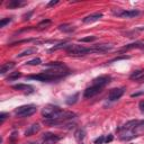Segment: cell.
<instances>
[{
  "mask_svg": "<svg viewBox=\"0 0 144 144\" xmlns=\"http://www.w3.org/2000/svg\"><path fill=\"white\" fill-rule=\"evenodd\" d=\"M86 136V131L83 128H80L78 129L76 132V138L78 140V141H81V140H83Z\"/></svg>",
  "mask_w": 144,
  "mask_h": 144,
  "instance_id": "cell-20",
  "label": "cell"
},
{
  "mask_svg": "<svg viewBox=\"0 0 144 144\" xmlns=\"http://www.w3.org/2000/svg\"><path fill=\"white\" fill-rule=\"evenodd\" d=\"M140 126H144V121H129L127 122L123 127L118 128V131L121 129H125V131H132V129H135Z\"/></svg>",
  "mask_w": 144,
  "mask_h": 144,
  "instance_id": "cell-5",
  "label": "cell"
},
{
  "mask_svg": "<svg viewBox=\"0 0 144 144\" xmlns=\"http://www.w3.org/2000/svg\"><path fill=\"white\" fill-rule=\"evenodd\" d=\"M44 68L50 69V70H65L67 67L62 62H51V63L44 64Z\"/></svg>",
  "mask_w": 144,
  "mask_h": 144,
  "instance_id": "cell-11",
  "label": "cell"
},
{
  "mask_svg": "<svg viewBox=\"0 0 144 144\" xmlns=\"http://www.w3.org/2000/svg\"><path fill=\"white\" fill-rule=\"evenodd\" d=\"M101 14L100 12H96V14H92V15H89L87 16L86 18H83V23L86 24H89V23H94V21L98 20V19H100L101 18Z\"/></svg>",
  "mask_w": 144,
  "mask_h": 144,
  "instance_id": "cell-13",
  "label": "cell"
},
{
  "mask_svg": "<svg viewBox=\"0 0 144 144\" xmlns=\"http://www.w3.org/2000/svg\"><path fill=\"white\" fill-rule=\"evenodd\" d=\"M105 136H99L98 138H96V141H95V144H103L105 142Z\"/></svg>",
  "mask_w": 144,
  "mask_h": 144,
  "instance_id": "cell-30",
  "label": "cell"
},
{
  "mask_svg": "<svg viewBox=\"0 0 144 144\" xmlns=\"http://www.w3.org/2000/svg\"><path fill=\"white\" fill-rule=\"evenodd\" d=\"M59 29L62 30V32H67V33H70V32H73L74 30V27L70 26V25H60L59 26Z\"/></svg>",
  "mask_w": 144,
  "mask_h": 144,
  "instance_id": "cell-22",
  "label": "cell"
},
{
  "mask_svg": "<svg viewBox=\"0 0 144 144\" xmlns=\"http://www.w3.org/2000/svg\"><path fill=\"white\" fill-rule=\"evenodd\" d=\"M112 48H113V45L110 44H97L91 47L92 53H105V52H108Z\"/></svg>",
  "mask_w": 144,
  "mask_h": 144,
  "instance_id": "cell-7",
  "label": "cell"
},
{
  "mask_svg": "<svg viewBox=\"0 0 144 144\" xmlns=\"http://www.w3.org/2000/svg\"><path fill=\"white\" fill-rule=\"evenodd\" d=\"M36 52V48H27V50H25V51H23L21 53H19L18 54V58H23V56H27V55H30V54H33V53H35Z\"/></svg>",
  "mask_w": 144,
  "mask_h": 144,
  "instance_id": "cell-21",
  "label": "cell"
},
{
  "mask_svg": "<svg viewBox=\"0 0 144 144\" xmlns=\"http://www.w3.org/2000/svg\"><path fill=\"white\" fill-rule=\"evenodd\" d=\"M7 116H8V114H6V113L0 114V123H3V122H5V119L7 118Z\"/></svg>",
  "mask_w": 144,
  "mask_h": 144,
  "instance_id": "cell-32",
  "label": "cell"
},
{
  "mask_svg": "<svg viewBox=\"0 0 144 144\" xmlns=\"http://www.w3.org/2000/svg\"><path fill=\"white\" fill-rule=\"evenodd\" d=\"M127 59H129V56H119V58H115V59H113V60H110V61L108 62V63H113V62H116V61H121V60H127Z\"/></svg>",
  "mask_w": 144,
  "mask_h": 144,
  "instance_id": "cell-29",
  "label": "cell"
},
{
  "mask_svg": "<svg viewBox=\"0 0 144 144\" xmlns=\"http://www.w3.org/2000/svg\"><path fill=\"white\" fill-rule=\"evenodd\" d=\"M25 1H21V0H11L7 3V7L8 8H17V7H21L25 5Z\"/></svg>",
  "mask_w": 144,
  "mask_h": 144,
  "instance_id": "cell-15",
  "label": "cell"
},
{
  "mask_svg": "<svg viewBox=\"0 0 144 144\" xmlns=\"http://www.w3.org/2000/svg\"><path fill=\"white\" fill-rule=\"evenodd\" d=\"M33 15V11H29V12H27V14H25V15L23 16V19L24 20H27V19H29V17Z\"/></svg>",
  "mask_w": 144,
  "mask_h": 144,
  "instance_id": "cell-33",
  "label": "cell"
},
{
  "mask_svg": "<svg viewBox=\"0 0 144 144\" xmlns=\"http://www.w3.org/2000/svg\"><path fill=\"white\" fill-rule=\"evenodd\" d=\"M20 77H21L20 72L16 71V72H11V73L9 74V76L6 78V80L7 81H14V80H17L18 78H20Z\"/></svg>",
  "mask_w": 144,
  "mask_h": 144,
  "instance_id": "cell-19",
  "label": "cell"
},
{
  "mask_svg": "<svg viewBox=\"0 0 144 144\" xmlns=\"http://www.w3.org/2000/svg\"><path fill=\"white\" fill-rule=\"evenodd\" d=\"M71 46V44H67L65 42H63V43H60V44H58V45H54L52 48H51V52H53V51H56V50H61V48H67L68 50L69 47Z\"/></svg>",
  "mask_w": 144,
  "mask_h": 144,
  "instance_id": "cell-18",
  "label": "cell"
},
{
  "mask_svg": "<svg viewBox=\"0 0 144 144\" xmlns=\"http://www.w3.org/2000/svg\"><path fill=\"white\" fill-rule=\"evenodd\" d=\"M110 80H112V78L108 76H101V77H98V78H96V79L92 81V83H94V86H99V87H104V86L108 85L109 82H110Z\"/></svg>",
  "mask_w": 144,
  "mask_h": 144,
  "instance_id": "cell-10",
  "label": "cell"
},
{
  "mask_svg": "<svg viewBox=\"0 0 144 144\" xmlns=\"http://www.w3.org/2000/svg\"><path fill=\"white\" fill-rule=\"evenodd\" d=\"M137 47H141V45L138 44V43H134V44H129V45L124 46L123 50H132V48H137Z\"/></svg>",
  "mask_w": 144,
  "mask_h": 144,
  "instance_id": "cell-24",
  "label": "cell"
},
{
  "mask_svg": "<svg viewBox=\"0 0 144 144\" xmlns=\"http://www.w3.org/2000/svg\"><path fill=\"white\" fill-rule=\"evenodd\" d=\"M58 3H59V0H52V1H50V2L47 3L46 8H51V7L55 6V5H58Z\"/></svg>",
  "mask_w": 144,
  "mask_h": 144,
  "instance_id": "cell-31",
  "label": "cell"
},
{
  "mask_svg": "<svg viewBox=\"0 0 144 144\" xmlns=\"http://www.w3.org/2000/svg\"><path fill=\"white\" fill-rule=\"evenodd\" d=\"M27 79H33V80H37V81H42V82H50V81H55V80L61 79L60 77L52 76L48 73H39V74H34V76H28Z\"/></svg>",
  "mask_w": 144,
  "mask_h": 144,
  "instance_id": "cell-3",
  "label": "cell"
},
{
  "mask_svg": "<svg viewBox=\"0 0 144 144\" xmlns=\"http://www.w3.org/2000/svg\"><path fill=\"white\" fill-rule=\"evenodd\" d=\"M12 89H15V90H24V91H27V92H33V87L32 86L23 85V83L12 86Z\"/></svg>",
  "mask_w": 144,
  "mask_h": 144,
  "instance_id": "cell-14",
  "label": "cell"
},
{
  "mask_svg": "<svg viewBox=\"0 0 144 144\" xmlns=\"http://www.w3.org/2000/svg\"><path fill=\"white\" fill-rule=\"evenodd\" d=\"M124 94V88H115V89H112L108 95V99L110 101H115V100L119 99V98L123 96Z\"/></svg>",
  "mask_w": 144,
  "mask_h": 144,
  "instance_id": "cell-8",
  "label": "cell"
},
{
  "mask_svg": "<svg viewBox=\"0 0 144 144\" xmlns=\"http://www.w3.org/2000/svg\"><path fill=\"white\" fill-rule=\"evenodd\" d=\"M78 97H79V94H76V95H73L72 97H69L68 99H67V104H68V105H73V104H76L77 100H78Z\"/></svg>",
  "mask_w": 144,
  "mask_h": 144,
  "instance_id": "cell-23",
  "label": "cell"
},
{
  "mask_svg": "<svg viewBox=\"0 0 144 144\" xmlns=\"http://www.w3.org/2000/svg\"><path fill=\"white\" fill-rule=\"evenodd\" d=\"M140 109H141L142 113H144V100H142L141 103H140Z\"/></svg>",
  "mask_w": 144,
  "mask_h": 144,
  "instance_id": "cell-35",
  "label": "cell"
},
{
  "mask_svg": "<svg viewBox=\"0 0 144 144\" xmlns=\"http://www.w3.org/2000/svg\"><path fill=\"white\" fill-rule=\"evenodd\" d=\"M15 67V63L14 62H8V63H5V64L1 67V69H0V73L1 74H5L6 72H8L10 69H12Z\"/></svg>",
  "mask_w": 144,
  "mask_h": 144,
  "instance_id": "cell-16",
  "label": "cell"
},
{
  "mask_svg": "<svg viewBox=\"0 0 144 144\" xmlns=\"http://www.w3.org/2000/svg\"><path fill=\"white\" fill-rule=\"evenodd\" d=\"M39 129H41V126H39L38 124H33V125H30V126L26 129L25 135L26 136H32V135H34V134H36Z\"/></svg>",
  "mask_w": 144,
  "mask_h": 144,
  "instance_id": "cell-12",
  "label": "cell"
},
{
  "mask_svg": "<svg viewBox=\"0 0 144 144\" xmlns=\"http://www.w3.org/2000/svg\"><path fill=\"white\" fill-rule=\"evenodd\" d=\"M113 140H114V136H113L112 134H109V135L106 137V140H105V142H107V143H109V142H112Z\"/></svg>",
  "mask_w": 144,
  "mask_h": 144,
  "instance_id": "cell-34",
  "label": "cell"
},
{
  "mask_svg": "<svg viewBox=\"0 0 144 144\" xmlns=\"http://www.w3.org/2000/svg\"><path fill=\"white\" fill-rule=\"evenodd\" d=\"M143 76H144V69H142V70H137V71H135V72H133V73L131 74V77H129V79L138 80V79H141Z\"/></svg>",
  "mask_w": 144,
  "mask_h": 144,
  "instance_id": "cell-17",
  "label": "cell"
},
{
  "mask_svg": "<svg viewBox=\"0 0 144 144\" xmlns=\"http://www.w3.org/2000/svg\"><path fill=\"white\" fill-rule=\"evenodd\" d=\"M97 39V37L96 36H88V37H83V38H81L80 39V42H94V41H96Z\"/></svg>",
  "mask_w": 144,
  "mask_h": 144,
  "instance_id": "cell-25",
  "label": "cell"
},
{
  "mask_svg": "<svg viewBox=\"0 0 144 144\" xmlns=\"http://www.w3.org/2000/svg\"><path fill=\"white\" fill-rule=\"evenodd\" d=\"M67 51L72 56H83V55H87V54L92 53L91 48H87V47H83L81 45H76V44H71V46Z\"/></svg>",
  "mask_w": 144,
  "mask_h": 144,
  "instance_id": "cell-1",
  "label": "cell"
},
{
  "mask_svg": "<svg viewBox=\"0 0 144 144\" xmlns=\"http://www.w3.org/2000/svg\"><path fill=\"white\" fill-rule=\"evenodd\" d=\"M36 113V107L34 105H25V106L18 107L15 110V115L19 118H25L29 117L33 114Z\"/></svg>",
  "mask_w": 144,
  "mask_h": 144,
  "instance_id": "cell-2",
  "label": "cell"
},
{
  "mask_svg": "<svg viewBox=\"0 0 144 144\" xmlns=\"http://www.w3.org/2000/svg\"><path fill=\"white\" fill-rule=\"evenodd\" d=\"M140 95H142V92H137V94H133L132 97H137V96H140Z\"/></svg>",
  "mask_w": 144,
  "mask_h": 144,
  "instance_id": "cell-36",
  "label": "cell"
},
{
  "mask_svg": "<svg viewBox=\"0 0 144 144\" xmlns=\"http://www.w3.org/2000/svg\"><path fill=\"white\" fill-rule=\"evenodd\" d=\"M11 21V18H5V19H1L0 21V27H5L7 24H9Z\"/></svg>",
  "mask_w": 144,
  "mask_h": 144,
  "instance_id": "cell-28",
  "label": "cell"
},
{
  "mask_svg": "<svg viewBox=\"0 0 144 144\" xmlns=\"http://www.w3.org/2000/svg\"><path fill=\"white\" fill-rule=\"evenodd\" d=\"M101 88L103 87H99V86H91L89 88H87L85 90V98H91L96 96L97 94H99L101 91Z\"/></svg>",
  "mask_w": 144,
  "mask_h": 144,
  "instance_id": "cell-9",
  "label": "cell"
},
{
  "mask_svg": "<svg viewBox=\"0 0 144 144\" xmlns=\"http://www.w3.org/2000/svg\"><path fill=\"white\" fill-rule=\"evenodd\" d=\"M61 140V136H58L52 133H45L43 134V144H55Z\"/></svg>",
  "mask_w": 144,
  "mask_h": 144,
  "instance_id": "cell-6",
  "label": "cell"
},
{
  "mask_svg": "<svg viewBox=\"0 0 144 144\" xmlns=\"http://www.w3.org/2000/svg\"><path fill=\"white\" fill-rule=\"evenodd\" d=\"M27 64L28 65H38L41 64V59H34V60H30V61L27 62Z\"/></svg>",
  "mask_w": 144,
  "mask_h": 144,
  "instance_id": "cell-26",
  "label": "cell"
},
{
  "mask_svg": "<svg viewBox=\"0 0 144 144\" xmlns=\"http://www.w3.org/2000/svg\"><path fill=\"white\" fill-rule=\"evenodd\" d=\"M51 23H52V21H51L50 19H44V20H42L41 23L38 24V27H41V28H42V27H44V26L46 27L47 25H50Z\"/></svg>",
  "mask_w": 144,
  "mask_h": 144,
  "instance_id": "cell-27",
  "label": "cell"
},
{
  "mask_svg": "<svg viewBox=\"0 0 144 144\" xmlns=\"http://www.w3.org/2000/svg\"><path fill=\"white\" fill-rule=\"evenodd\" d=\"M113 14L118 17L124 18H133L140 15L138 10H123V9H117V10H113Z\"/></svg>",
  "mask_w": 144,
  "mask_h": 144,
  "instance_id": "cell-4",
  "label": "cell"
}]
</instances>
